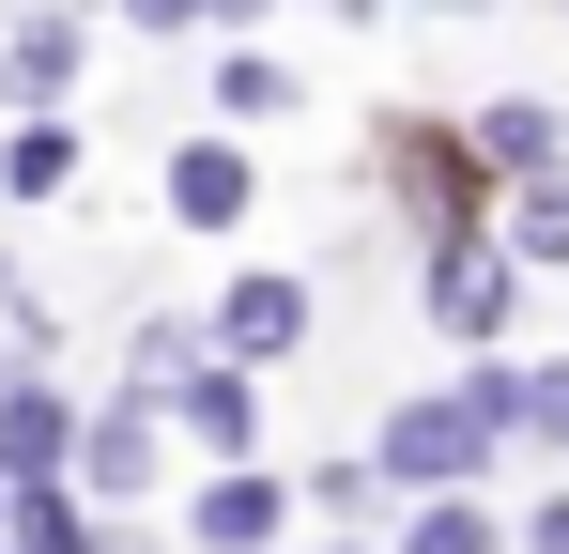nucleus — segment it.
I'll return each mask as SVG.
<instances>
[{
    "instance_id": "f03ea898",
    "label": "nucleus",
    "mask_w": 569,
    "mask_h": 554,
    "mask_svg": "<svg viewBox=\"0 0 569 554\" xmlns=\"http://www.w3.org/2000/svg\"><path fill=\"white\" fill-rule=\"evenodd\" d=\"M370 462H385V493H462L477 462H508V416H492V385H431V400H400L370 432Z\"/></svg>"
},
{
    "instance_id": "ddd939ff",
    "label": "nucleus",
    "mask_w": 569,
    "mask_h": 554,
    "mask_svg": "<svg viewBox=\"0 0 569 554\" xmlns=\"http://www.w3.org/2000/svg\"><path fill=\"white\" fill-rule=\"evenodd\" d=\"M78 185V123L62 108H16V139H0V200H62Z\"/></svg>"
},
{
    "instance_id": "4468645a",
    "label": "nucleus",
    "mask_w": 569,
    "mask_h": 554,
    "mask_svg": "<svg viewBox=\"0 0 569 554\" xmlns=\"http://www.w3.org/2000/svg\"><path fill=\"white\" fill-rule=\"evenodd\" d=\"M508 447L569 462V355H508Z\"/></svg>"
},
{
    "instance_id": "7ed1b4c3",
    "label": "nucleus",
    "mask_w": 569,
    "mask_h": 554,
    "mask_svg": "<svg viewBox=\"0 0 569 554\" xmlns=\"http://www.w3.org/2000/svg\"><path fill=\"white\" fill-rule=\"evenodd\" d=\"M523 247L508 231H447V247H416V293H431V339H462V355H508V324H523Z\"/></svg>"
},
{
    "instance_id": "f257e3e1",
    "label": "nucleus",
    "mask_w": 569,
    "mask_h": 554,
    "mask_svg": "<svg viewBox=\"0 0 569 554\" xmlns=\"http://www.w3.org/2000/svg\"><path fill=\"white\" fill-rule=\"evenodd\" d=\"M370 185L400 200V231H416V247H447V231H492V200H508V185L477 170L462 108H400V123H370Z\"/></svg>"
},
{
    "instance_id": "f3484780",
    "label": "nucleus",
    "mask_w": 569,
    "mask_h": 554,
    "mask_svg": "<svg viewBox=\"0 0 569 554\" xmlns=\"http://www.w3.org/2000/svg\"><path fill=\"white\" fill-rule=\"evenodd\" d=\"M370 493H385V462H323V477H308V508H323V524H355Z\"/></svg>"
},
{
    "instance_id": "412c9836",
    "label": "nucleus",
    "mask_w": 569,
    "mask_h": 554,
    "mask_svg": "<svg viewBox=\"0 0 569 554\" xmlns=\"http://www.w3.org/2000/svg\"><path fill=\"white\" fill-rule=\"evenodd\" d=\"M416 16H492V0H416Z\"/></svg>"
},
{
    "instance_id": "a211bd4d",
    "label": "nucleus",
    "mask_w": 569,
    "mask_h": 554,
    "mask_svg": "<svg viewBox=\"0 0 569 554\" xmlns=\"http://www.w3.org/2000/svg\"><path fill=\"white\" fill-rule=\"evenodd\" d=\"M523 554H569V493H539V508H523Z\"/></svg>"
},
{
    "instance_id": "2eb2a0df",
    "label": "nucleus",
    "mask_w": 569,
    "mask_h": 554,
    "mask_svg": "<svg viewBox=\"0 0 569 554\" xmlns=\"http://www.w3.org/2000/svg\"><path fill=\"white\" fill-rule=\"evenodd\" d=\"M492 231H508L523 263H569V155H555V170H523V185H508V200H492Z\"/></svg>"
},
{
    "instance_id": "6ab92c4d",
    "label": "nucleus",
    "mask_w": 569,
    "mask_h": 554,
    "mask_svg": "<svg viewBox=\"0 0 569 554\" xmlns=\"http://www.w3.org/2000/svg\"><path fill=\"white\" fill-rule=\"evenodd\" d=\"M262 16H278V0H216V31H262Z\"/></svg>"
},
{
    "instance_id": "9b49d317",
    "label": "nucleus",
    "mask_w": 569,
    "mask_h": 554,
    "mask_svg": "<svg viewBox=\"0 0 569 554\" xmlns=\"http://www.w3.org/2000/svg\"><path fill=\"white\" fill-rule=\"evenodd\" d=\"M462 139H477V170H492V185H523V170H555V155H569V108H539V92H477Z\"/></svg>"
},
{
    "instance_id": "5701e85b",
    "label": "nucleus",
    "mask_w": 569,
    "mask_h": 554,
    "mask_svg": "<svg viewBox=\"0 0 569 554\" xmlns=\"http://www.w3.org/2000/svg\"><path fill=\"white\" fill-rule=\"evenodd\" d=\"M555 16H569V0H555Z\"/></svg>"
},
{
    "instance_id": "dca6fc26",
    "label": "nucleus",
    "mask_w": 569,
    "mask_h": 554,
    "mask_svg": "<svg viewBox=\"0 0 569 554\" xmlns=\"http://www.w3.org/2000/svg\"><path fill=\"white\" fill-rule=\"evenodd\" d=\"M400 554H523V524H492L477 493H431V508H416V540H400Z\"/></svg>"
},
{
    "instance_id": "39448f33",
    "label": "nucleus",
    "mask_w": 569,
    "mask_h": 554,
    "mask_svg": "<svg viewBox=\"0 0 569 554\" xmlns=\"http://www.w3.org/2000/svg\"><path fill=\"white\" fill-rule=\"evenodd\" d=\"M154 477H170V400H139V385L93 400V416H78V493L123 508V493H154Z\"/></svg>"
},
{
    "instance_id": "6e6552de",
    "label": "nucleus",
    "mask_w": 569,
    "mask_h": 554,
    "mask_svg": "<svg viewBox=\"0 0 569 554\" xmlns=\"http://www.w3.org/2000/svg\"><path fill=\"white\" fill-rule=\"evenodd\" d=\"M170 432L216 447V462H262V369H247V355H200L186 385H170Z\"/></svg>"
},
{
    "instance_id": "0eeeda50",
    "label": "nucleus",
    "mask_w": 569,
    "mask_h": 554,
    "mask_svg": "<svg viewBox=\"0 0 569 554\" xmlns=\"http://www.w3.org/2000/svg\"><path fill=\"white\" fill-rule=\"evenodd\" d=\"M216 355H247V369L308 355V277H292V263H247L231 293H216Z\"/></svg>"
},
{
    "instance_id": "4be33fe9",
    "label": "nucleus",
    "mask_w": 569,
    "mask_h": 554,
    "mask_svg": "<svg viewBox=\"0 0 569 554\" xmlns=\"http://www.w3.org/2000/svg\"><path fill=\"white\" fill-rule=\"evenodd\" d=\"M339 554H370V540H339Z\"/></svg>"
},
{
    "instance_id": "9d476101",
    "label": "nucleus",
    "mask_w": 569,
    "mask_h": 554,
    "mask_svg": "<svg viewBox=\"0 0 569 554\" xmlns=\"http://www.w3.org/2000/svg\"><path fill=\"white\" fill-rule=\"evenodd\" d=\"M0 477H78V400H62L47 369L0 385Z\"/></svg>"
},
{
    "instance_id": "1a4fd4ad",
    "label": "nucleus",
    "mask_w": 569,
    "mask_h": 554,
    "mask_svg": "<svg viewBox=\"0 0 569 554\" xmlns=\"http://www.w3.org/2000/svg\"><path fill=\"white\" fill-rule=\"evenodd\" d=\"M278 524H292V493L262 477V462H216V477L186 493V540H200V554H262Z\"/></svg>"
},
{
    "instance_id": "f8f14e48",
    "label": "nucleus",
    "mask_w": 569,
    "mask_h": 554,
    "mask_svg": "<svg viewBox=\"0 0 569 554\" xmlns=\"http://www.w3.org/2000/svg\"><path fill=\"white\" fill-rule=\"evenodd\" d=\"M200 108L262 139V123H292V108H308V78H292L278 47H247V31H231V47H216V78H200Z\"/></svg>"
},
{
    "instance_id": "aec40b11",
    "label": "nucleus",
    "mask_w": 569,
    "mask_h": 554,
    "mask_svg": "<svg viewBox=\"0 0 569 554\" xmlns=\"http://www.w3.org/2000/svg\"><path fill=\"white\" fill-rule=\"evenodd\" d=\"M323 16H355V31H385V16H400V0H323Z\"/></svg>"
},
{
    "instance_id": "20e7f679",
    "label": "nucleus",
    "mask_w": 569,
    "mask_h": 554,
    "mask_svg": "<svg viewBox=\"0 0 569 554\" xmlns=\"http://www.w3.org/2000/svg\"><path fill=\"white\" fill-rule=\"evenodd\" d=\"M154 200H170V231H247V216H262V155H247V123H216V139H170Z\"/></svg>"
},
{
    "instance_id": "423d86ee",
    "label": "nucleus",
    "mask_w": 569,
    "mask_h": 554,
    "mask_svg": "<svg viewBox=\"0 0 569 554\" xmlns=\"http://www.w3.org/2000/svg\"><path fill=\"white\" fill-rule=\"evenodd\" d=\"M93 62V0H31L16 31H0V108H62Z\"/></svg>"
}]
</instances>
